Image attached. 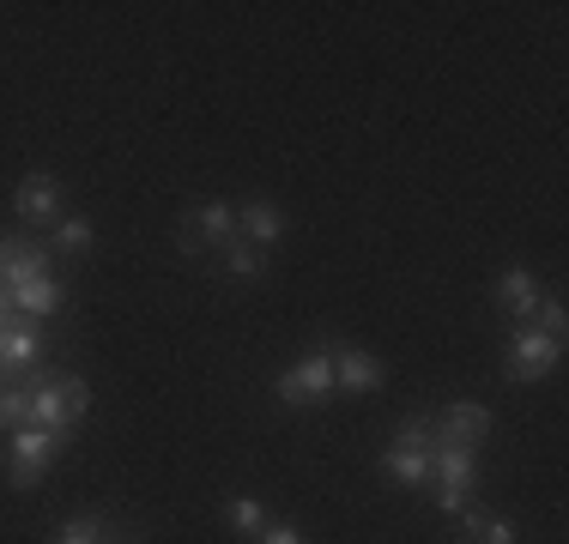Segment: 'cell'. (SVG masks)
<instances>
[{"mask_svg":"<svg viewBox=\"0 0 569 544\" xmlns=\"http://www.w3.org/2000/svg\"><path fill=\"white\" fill-rule=\"evenodd\" d=\"M230 242H237V200H219V194L188 200L182 224H176V249H182L200 272H212V261H219Z\"/></svg>","mask_w":569,"mask_h":544,"instance_id":"obj_1","label":"cell"},{"mask_svg":"<svg viewBox=\"0 0 569 544\" xmlns=\"http://www.w3.org/2000/svg\"><path fill=\"white\" fill-rule=\"evenodd\" d=\"M430 454H437L430 417L425 412L400 417V430L388 435V447H382V478L400 484V490H430Z\"/></svg>","mask_w":569,"mask_h":544,"instance_id":"obj_2","label":"cell"},{"mask_svg":"<svg viewBox=\"0 0 569 544\" xmlns=\"http://www.w3.org/2000/svg\"><path fill=\"white\" fill-rule=\"evenodd\" d=\"M558 363H563V339L539 333L533 321H527V326H509L503 381H515V387H539L546 375H558Z\"/></svg>","mask_w":569,"mask_h":544,"instance_id":"obj_3","label":"cell"},{"mask_svg":"<svg viewBox=\"0 0 569 544\" xmlns=\"http://www.w3.org/2000/svg\"><path fill=\"white\" fill-rule=\"evenodd\" d=\"M430 490H437V508L460 514L479 496V447H437L430 454Z\"/></svg>","mask_w":569,"mask_h":544,"instance_id":"obj_4","label":"cell"},{"mask_svg":"<svg viewBox=\"0 0 569 544\" xmlns=\"http://www.w3.org/2000/svg\"><path fill=\"white\" fill-rule=\"evenodd\" d=\"M43 272H56V249H49V236H31V230H0V291H24L31 279H43Z\"/></svg>","mask_w":569,"mask_h":544,"instance_id":"obj_5","label":"cell"},{"mask_svg":"<svg viewBox=\"0 0 569 544\" xmlns=\"http://www.w3.org/2000/svg\"><path fill=\"white\" fill-rule=\"evenodd\" d=\"M12 212H19V224L31 230V236H49V230L67 218V188H61V175L31 170L19 188H12Z\"/></svg>","mask_w":569,"mask_h":544,"instance_id":"obj_6","label":"cell"},{"mask_svg":"<svg viewBox=\"0 0 569 544\" xmlns=\"http://www.w3.org/2000/svg\"><path fill=\"white\" fill-rule=\"evenodd\" d=\"M273 393H279V405H328L333 400V351L328 345L303 351V357L273 381Z\"/></svg>","mask_w":569,"mask_h":544,"instance_id":"obj_7","label":"cell"},{"mask_svg":"<svg viewBox=\"0 0 569 544\" xmlns=\"http://www.w3.org/2000/svg\"><path fill=\"white\" fill-rule=\"evenodd\" d=\"M61 447L67 442L49 435V430H12L7 435V490H31L61 460Z\"/></svg>","mask_w":569,"mask_h":544,"instance_id":"obj_8","label":"cell"},{"mask_svg":"<svg viewBox=\"0 0 569 544\" xmlns=\"http://www.w3.org/2000/svg\"><path fill=\"white\" fill-rule=\"evenodd\" d=\"M425 417H430V442L437 447H479L497 424L485 400H449V405H437V412H425Z\"/></svg>","mask_w":569,"mask_h":544,"instance_id":"obj_9","label":"cell"},{"mask_svg":"<svg viewBox=\"0 0 569 544\" xmlns=\"http://www.w3.org/2000/svg\"><path fill=\"white\" fill-rule=\"evenodd\" d=\"M24 387H31V424L24 430H49V435H61V442H73L79 417H73V405H67V393L56 387V363L24 370Z\"/></svg>","mask_w":569,"mask_h":544,"instance_id":"obj_10","label":"cell"},{"mask_svg":"<svg viewBox=\"0 0 569 544\" xmlns=\"http://www.w3.org/2000/svg\"><path fill=\"white\" fill-rule=\"evenodd\" d=\"M333 351V393H382L388 387V363L376 357V351H363V345H351V339H340V345H328Z\"/></svg>","mask_w":569,"mask_h":544,"instance_id":"obj_11","label":"cell"},{"mask_svg":"<svg viewBox=\"0 0 569 544\" xmlns=\"http://www.w3.org/2000/svg\"><path fill=\"white\" fill-rule=\"evenodd\" d=\"M284 230H291V218H284L279 200H267V194H242V200H237V236H242V242H254L261 254H273V249H279Z\"/></svg>","mask_w":569,"mask_h":544,"instance_id":"obj_12","label":"cell"},{"mask_svg":"<svg viewBox=\"0 0 569 544\" xmlns=\"http://www.w3.org/2000/svg\"><path fill=\"white\" fill-rule=\"evenodd\" d=\"M539 296H546V291H539L533 266H503V272H497V284H491V303L503 309L509 326H527V321H533Z\"/></svg>","mask_w":569,"mask_h":544,"instance_id":"obj_13","label":"cell"},{"mask_svg":"<svg viewBox=\"0 0 569 544\" xmlns=\"http://www.w3.org/2000/svg\"><path fill=\"white\" fill-rule=\"evenodd\" d=\"M0 363H7V375L37 370V363H43V321H31V315L0 321Z\"/></svg>","mask_w":569,"mask_h":544,"instance_id":"obj_14","label":"cell"},{"mask_svg":"<svg viewBox=\"0 0 569 544\" xmlns=\"http://www.w3.org/2000/svg\"><path fill=\"white\" fill-rule=\"evenodd\" d=\"M67 309V279L61 272H43V279H31L24 291H12V315H31V321H49Z\"/></svg>","mask_w":569,"mask_h":544,"instance_id":"obj_15","label":"cell"},{"mask_svg":"<svg viewBox=\"0 0 569 544\" xmlns=\"http://www.w3.org/2000/svg\"><path fill=\"white\" fill-rule=\"evenodd\" d=\"M267 266H273V254H261L254 242H230V249L212 261V279H237V284H261L267 279Z\"/></svg>","mask_w":569,"mask_h":544,"instance_id":"obj_16","label":"cell"},{"mask_svg":"<svg viewBox=\"0 0 569 544\" xmlns=\"http://www.w3.org/2000/svg\"><path fill=\"white\" fill-rule=\"evenodd\" d=\"M56 544H133L110 514H73V521L56 526Z\"/></svg>","mask_w":569,"mask_h":544,"instance_id":"obj_17","label":"cell"},{"mask_svg":"<svg viewBox=\"0 0 569 544\" xmlns=\"http://www.w3.org/2000/svg\"><path fill=\"white\" fill-rule=\"evenodd\" d=\"M49 249H56V261H86V254L98 249V224H91V218H61V224L49 230Z\"/></svg>","mask_w":569,"mask_h":544,"instance_id":"obj_18","label":"cell"},{"mask_svg":"<svg viewBox=\"0 0 569 544\" xmlns=\"http://www.w3.org/2000/svg\"><path fill=\"white\" fill-rule=\"evenodd\" d=\"M224 526H230L237 538H261V533H267L261 496H249V490H230V496H224Z\"/></svg>","mask_w":569,"mask_h":544,"instance_id":"obj_19","label":"cell"},{"mask_svg":"<svg viewBox=\"0 0 569 544\" xmlns=\"http://www.w3.org/2000/svg\"><path fill=\"white\" fill-rule=\"evenodd\" d=\"M24 424H31V387H24V375H12V381H0V435H12Z\"/></svg>","mask_w":569,"mask_h":544,"instance_id":"obj_20","label":"cell"},{"mask_svg":"<svg viewBox=\"0 0 569 544\" xmlns=\"http://www.w3.org/2000/svg\"><path fill=\"white\" fill-rule=\"evenodd\" d=\"M56 387L67 393V405H73V417L86 424V417H91V405H98V400H91V381H86V375H73V370H56Z\"/></svg>","mask_w":569,"mask_h":544,"instance_id":"obj_21","label":"cell"},{"mask_svg":"<svg viewBox=\"0 0 569 544\" xmlns=\"http://www.w3.org/2000/svg\"><path fill=\"white\" fill-rule=\"evenodd\" d=\"M563 296L558 291H546V296H539V309H533V326H539V333H551V339H563Z\"/></svg>","mask_w":569,"mask_h":544,"instance_id":"obj_22","label":"cell"},{"mask_svg":"<svg viewBox=\"0 0 569 544\" xmlns=\"http://www.w3.org/2000/svg\"><path fill=\"white\" fill-rule=\"evenodd\" d=\"M472 544H515V521L509 514H485V526H479V538Z\"/></svg>","mask_w":569,"mask_h":544,"instance_id":"obj_23","label":"cell"},{"mask_svg":"<svg viewBox=\"0 0 569 544\" xmlns=\"http://www.w3.org/2000/svg\"><path fill=\"white\" fill-rule=\"evenodd\" d=\"M254 544H303V533H297L291 521H267V533L254 538Z\"/></svg>","mask_w":569,"mask_h":544,"instance_id":"obj_24","label":"cell"},{"mask_svg":"<svg viewBox=\"0 0 569 544\" xmlns=\"http://www.w3.org/2000/svg\"><path fill=\"white\" fill-rule=\"evenodd\" d=\"M12 315V303H7V291H0V321H7Z\"/></svg>","mask_w":569,"mask_h":544,"instance_id":"obj_25","label":"cell"}]
</instances>
